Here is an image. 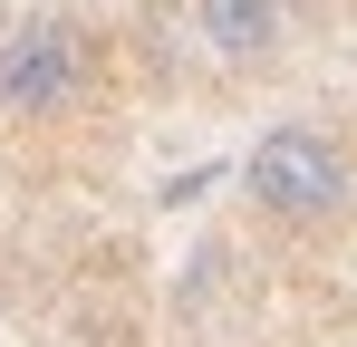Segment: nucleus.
Masks as SVG:
<instances>
[{
	"mask_svg": "<svg viewBox=\"0 0 357 347\" xmlns=\"http://www.w3.org/2000/svg\"><path fill=\"white\" fill-rule=\"evenodd\" d=\"M241 193H251V213H271L280 231H328L357 203V155H348L338 125L280 116V125L241 155Z\"/></svg>",
	"mask_w": 357,
	"mask_h": 347,
	"instance_id": "f257e3e1",
	"label": "nucleus"
},
{
	"mask_svg": "<svg viewBox=\"0 0 357 347\" xmlns=\"http://www.w3.org/2000/svg\"><path fill=\"white\" fill-rule=\"evenodd\" d=\"M87 77H97V58H87V29L77 20H20L0 39V116H20V125L77 116Z\"/></svg>",
	"mask_w": 357,
	"mask_h": 347,
	"instance_id": "f03ea898",
	"label": "nucleus"
},
{
	"mask_svg": "<svg viewBox=\"0 0 357 347\" xmlns=\"http://www.w3.org/2000/svg\"><path fill=\"white\" fill-rule=\"evenodd\" d=\"M193 29L222 68H271L280 39H290V10L280 0H193Z\"/></svg>",
	"mask_w": 357,
	"mask_h": 347,
	"instance_id": "7ed1b4c3",
	"label": "nucleus"
},
{
	"mask_svg": "<svg viewBox=\"0 0 357 347\" xmlns=\"http://www.w3.org/2000/svg\"><path fill=\"white\" fill-rule=\"evenodd\" d=\"M280 10H290V20H309V10H328V0H280Z\"/></svg>",
	"mask_w": 357,
	"mask_h": 347,
	"instance_id": "20e7f679",
	"label": "nucleus"
}]
</instances>
